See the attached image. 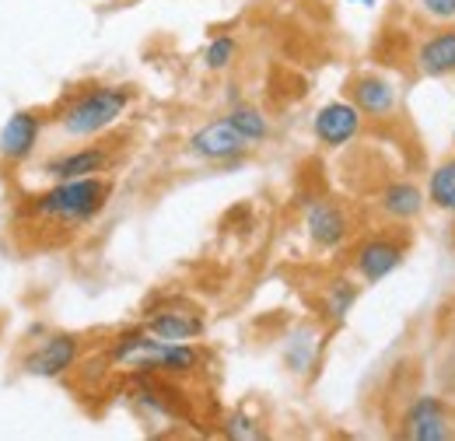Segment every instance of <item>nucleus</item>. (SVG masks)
<instances>
[{
    "label": "nucleus",
    "mask_w": 455,
    "mask_h": 441,
    "mask_svg": "<svg viewBox=\"0 0 455 441\" xmlns=\"http://www.w3.org/2000/svg\"><path fill=\"white\" fill-rule=\"evenodd\" d=\"M417 67L424 77H452L455 74V28L435 32L417 50Z\"/></svg>",
    "instance_id": "nucleus-12"
},
{
    "label": "nucleus",
    "mask_w": 455,
    "mask_h": 441,
    "mask_svg": "<svg viewBox=\"0 0 455 441\" xmlns=\"http://www.w3.org/2000/svg\"><path fill=\"white\" fill-rule=\"evenodd\" d=\"M228 123L252 144V140H263L267 133H270V126H267V116L259 109H252V106H235V109L228 112Z\"/></svg>",
    "instance_id": "nucleus-17"
},
{
    "label": "nucleus",
    "mask_w": 455,
    "mask_h": 441,
    "mask_svg": "<svg viewBox=\"0 0 455 441\" xmlns=\"http://www.w3.org/2000/svg\"><path fill=\"white\" fill-rule=\"evenodd\" d=\"M39 130H43L39 116H32V112H14V116L7 119V126H4V133H0V155H4L7 162L28 158L32 148H36V140H39Z\"/></svg>",
    "instance_id": "nucleus-10"
},
{
    "label": "nucleus",
    "mask_w": 455,
    "mask_h": 441,
    "mask_svg": "<svg viewBox=\"0 0 455 441\" xmlns=\"http://www.w3.org/2000/svg\"><path fill=\"white\" fill-rule=\"evenodd\" d=\"M361 119H364V112L354 102H330L315 112L312 130L326 148H343L361 133Z\"/></svg>",
    "instance_id": "nucleus-6"
},
{
    "label": "nucleus",
    "mask_w": 455,
    "mask_h": 441,
    "mask_svg": "<svg viewBox=\"0 0 455 441\" xmlns=\"http://www.w3.org/2000/svg\"><path fill=\"white\" fill-rule=\"evenodd\" d=\"M228 435H231V438L252 441V438H259L263 431L252 424V417H245V413H235V417H228Z\"/></svg>",
    "instance_id": "nucleus-20"
},
{
    "label": "nucleus",
    "mask_w": 455,
    "mask_h": 441,
    "mask_svg": "<svg viewBox=\"0 0 455 441\" xmlns=\"http://www.w3.org/2000/svg\"><path fill=\"white\" fill-rule=\"evenodd\" d=\"M382 211L389 214V218L396 220H413L420 218V211H424V204H427V193L424 189H417L413 182H393V186H386L382 189Z\"/></svg>",
    "instance_id": "nucleus-15"
},
{
    "label": "nucleus",
    "mask_w": 455,
    "mask_h": 441,
    "mask_svg": "<svg viewBox=\"0 0 455 441\" xmlns=\"http://www.w3.org/2000/svg\"><path fill=\"white\" fill-rule=\"evenodd\" d=\"M235 39H228V36H221V39H214L211 46H207V53H204V60H207V67L211 70H225L228 63L235 60Z\"/></svg>",
    "instance_id": "nucleus-19"
},
{
    "label": "nucleus",
    "mask_w": 455,
    "mask_h": 441,
    "mask_svg": "<svg viewBox=\"0 0 455 441\" xmlns=\"http://www.w3.org/2000/svg\"><path fill=\"white\" fill-rule=\"evenodd\" d=\"M424 4V11L431 14V18H438V21H452L455 18V0H420Z\"/></svg>",
    "instance_id": "nucleus-21"
},
{
    "label": "nucleus",
    "mask_w": 455,
    "mask_h": 441,
    "mask_svg": "<svg viewBox=\"0 0 455 441\" xmlns=\"http://www.w3.org/2000/svg\"><path fill=\"white\" fill-rule=\"evenodd\" d=\"M399 263H403V245L393 238H368V242H361V249L354 256V270L368 284H379L389 274H396Z\"/></svg>",
    "instance_id": "nucleus-8"
},
{
    "label": "nucleus",
    "mask_w": 455,
    "mask_h": 441,
    "mask_svg": "<svg viewBox=\"0 0 455 441\" xmlns=\"http://www.w3.org/2000/svg\"><path fill=\"white\" fill-rule=\"evenodd\" d=\"M130 106V88H119V84H109V88H95L88 95H81L70 109L60 116L63 130L70 137H95L102 130H109L116 119L126 112Z\"/></svg>",
    "instance_id": "nucleus-2"
},
{
    "label": "nucleus",
    "mask_w": 455,
    "mask_h": 441,
    "mask_svg": "<svg viewBox=\"0 0 455 441\" xmlns=\"http://www.w3.org/2000/svg\"><path fill=\"white\" fill-rule=\"evenodd\" d=\"M427 204H435L438 211L455 214V158L442 162L427 179Z\"/></svg>",
    "instance_id": "nucleus-16"
},
{
    "label": "nucleus",
    "mask_w": 455,
    "mask_h": 441,
    "mask_svg": "<svg viewBox=\"0 0 455 441\" xmlns=\"http://www.w3.org/2000/svg\"><path fill=\"white\" fill-rule=\"evenodd\" d=\"M245 137L228 123V119H218V123H207L200 126L193 137H189V151L196 158H207V162H228V158H238L245 151Z\"/></svg>",
    "instance_id": "nucleus-5"
},
{
    "label": "nucleus",
    "mask_w": 455,
    "mask_h": 441,
    "mask_svg": "<svg viewBox=\"0 0 455 441\" xmlns=\"http://www.w3.org/2000/svg\"><path fill=\"white\" fill-rule=\"evenodd\" d=\"M169 340H158L155 333H126L113 347L116 368H133V372H162L169 368Z\"/></svg>",
    "instance_id": "nucleus-3"
},
{
    "label": "nucleus",
    "mask_w": 455,
    "mask_h": 441,
    "mask_svg": "<svg viewBox=\"0 0 455 441\" xmlns=\"http://www.w3.org/2000/svg\"><path fill=\"white\" fill-rule=\"evenodd\" d=\"M113 186L106 179H63L50 193H43L36 200V214L57 224H84L92 220L106 204H109Z\"/></svg>",
    "instance_id": "nucleus-1"
},
{
    "label": "nucleus",
    "mask_w": 455,
    "mask_h": 441,
    "mask_svg": "<svg viewBox=\"0 0 455 441\" xmlns=\"http://www.w3.org/2000/svg\"><path fill=\"white\" fill-rule=\"evenodd\" d=\"M354 301H357V287L350 284V280H333L330 287H326V312L340 323L347 319V312L354 309Z\"/></svg>",
    "instance_id": "nucleus-18"
},
{
    "label": "nucleus",
    "mask_w": 455,
    "mask_h": 441,
    "mask_svg": "<svg viewBox=\"0 0 455 441\" xmlns=\"http://www.w3.org/2000/svg\"><path fill=\"white\" fill-rule=\"evenodd\" d=\"M77 350H81V340H77V336L57 333V336H50L36 354H28L25 368H28L32 375H39V379H57V375L74 368Z\"/></svg>",
    "instance_id": "nucleus-7"
},
{
    "label": "nucleus",
    "mask_w": 455,
    "mask_h": 441,
    "mask_svg": "<svg viewBox=\"0 0 455 441\" xmlns=\"http://www.w3.org/2000/svg\"><path fill=\"white\" fill-rule=\"evenodd\" d=\"M350 92H354V106L364 116H389L396 109V88L386 77H375V74L357 77Z\"/></svg>",
    "instance_id": "nucleus-13"
},
{
    "label": "nucleus",
    "mask_w": 455,
    "mask_h": 441,
    "mask_svg": "<svg viewBox=\"0 0 455 441\" xmlns=\"http://www.w3.org/2000/svg\"><path fill=\"white\" fill-rule=\"evenodd\" d=\"M144 330L155 333L158 340H169V343H189L204 333V319L196 312H186V309H165V312L148 316Z\"/></svg>",
    "instance_id": "nucleus-11"
},
{
    "label": "nucleus",
    "mask_w": 455,
    "mask_h": 441,
    "mask_svg": "<svg viewBox=\"0 0 455 441\" xmlns=\"http://www.w3.org/2000/svg\"><path fill=\"white\" fill-rule=\"evenodd\" d=\"M403 435L413 441H445L452 438V417H449V406L424 392L417 396L410 406H406V417H403Z\"/></svg>",
    "instance_id": "nucleus-4"
},
{
    "label": "nucleus",
    "mask_w": 455,
    "mask_h": 441,
    "mask_svg": "<svg viewBox=\"0 0 455 441\" xmlns=\"http://www.w3.org/2000/svg\"><path fill=\"white\" fill-rule=\"evenodd\" d=\"M109 165V155L102 148H84V151H74V155H63V158H53L46 165V175H53L57 182L63 179H88L95 172Z\"/></svg>",
    "instance_id": "nucleus-14"
},
{
    "label": "nucleus",
    "mask_w": 455,
    "mask_h": 441,
    "mask_svg": "<svg viewBox=\"0 0 455 441\" xmlns=\"http://www.w3.org/2000/svg\"><path fill=\"white\" fill-rule=\"evenodd\" d=\"M350 4H375V0H350Z\"/></svg>",
    "instance_id": "nucleus-22"
},
{
    "label": "nucleus",
    "mask_w": 455,
    "mask_h": 441,
    "mask_svg": "<svg viewBox=\"0 0 455 441\" xmlns=\"http://www.w3.org/2000/svg\"><path fill=\"white\" fill-rule=\"evenodd\" d=\"M305 228H308V238L319 249H337L343 238H347V231H350V220H347V214H343L337 204L319 200V204L308 207Z\"/></svg>",
    "instance_id": "nucleus-9"
}]
</instances>
